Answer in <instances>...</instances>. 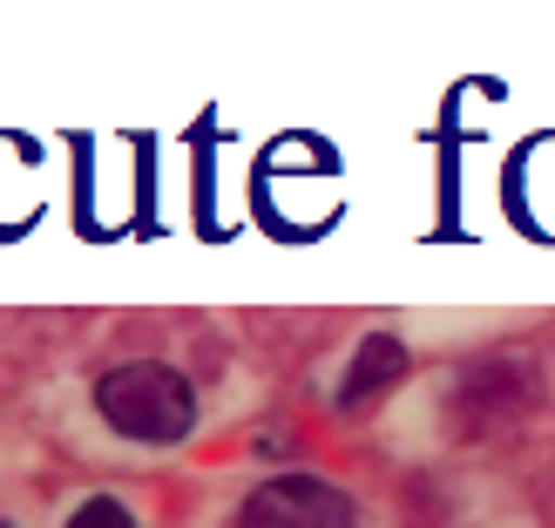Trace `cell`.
Here are the masks:
<instances>
[{
	"mask_svg": "<svg viewBox=\"0 0 555 528\" xmlns=\"http://www.w3.org/2000/svg\"><path fill=\"white\" fill-rule=\"evenodd\" d=\"M0 528H14V521H0Z\"/></svg>",
	"mask_w": 555,
	"mask_h": 528,
	"instance_id": "cell-5",
	"label": "cell"
},
{
	"mask_svg": "<svg viewBox=\"0 0 555 528\" xmlns=\"http://www.w3.org/2000/svg\"><path fill=\"white\" fill-rule=\"evenodd\" d=\"M68 528H143L129 515V502H116V494H89L75 515H68Z\"/></svg>",
	"mask_w": 555,
	"mask_h": 528,
	"instance_id": "cell-4",
	"label": "cell"
},
{
	"mask_svg": "<svg viewBox=\"0 0 555 528\" xmlns=\"http://www.w3.org/2000/svg\"><path fill=\"white\" fill-rule=\"evenodd\" d=\"M406 366H413V352L393 339V332H373V339L352 346V366H346V379H339V400H346V407H373L386 386L406 379Z\"/></svg>",
	"mask_w": 555,
	"mask_h": 528,
	"instance_id": "cell-3",
	"label": "cell"
},
{
	"mask_svg": "<svg viewBox=\"0 0 555 528\" xmlns=\"http://www.w3.org/2000/svg\"><path fill=\"white\" fill-rule=\"evenodd\" d=\"M95 413L122 440H143V448H177L197 427V386L163 359H122L95 379Z\"/></svg>",
	"mask_w": 555,
	"mask_h": 528,
	"instance_id": "cell-1",
	"label": "cell"
},
{
	"mask_svg": "<svg viewBox=\"0 0 555 528\" xmlns=\"http://www.w3.org/2000/svg\"><path fill=\"white\" fill-rule=\"evenodd\" d=\"M359 508L346 488L319 475H271L237 502V528H352Z\"/></svg>",
	"mask_w": 555,
	"mask_h": 528,
	"instance_id": "cell-2",
	"label": "cell"
}]
</instances>
